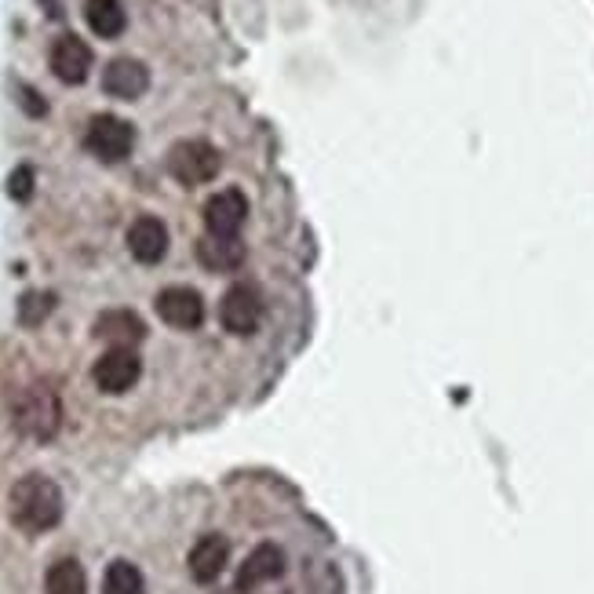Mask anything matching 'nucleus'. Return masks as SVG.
Masks as SVG:
<instances>
[{"label":"nucleus","mask_w":594,"mask_h":594,"mask_svg":"<svg viewBox=\"0 0 594 594\" xmlns=\"http://www.w3.org/2000/svg\"><path fill=\"white\" fill-rule=\"evenodd\" d=\"M142 376V358L136 347H110L91 365V379L102 394H128Z\"/></svg>","instance_id":"423d86ee"},{"label":"nucleus","mask_w":594,"mask_h":594,"mask_svg":"<svg viewBox=\"0 0 594 594\" xmlns=\"http://www.w3.org/2000/svg\"><path fill=\"white\" fill-rule=\"evenodd\" d=\"M227 562H230V544L219 533H208L190 547L187 570L197 584H216V580L222 576V570H227Z\"/></svg>","instance_id":"ddd939ff"},{"label":"nucleus","mask_w":594,"mask_h":594,"mask_svg":"<svg viewBox=\"0 0 594 594\" xmlns=\"http://www.w3.org/2000/svg\"><path fill=\"white\" fill-rule=\"evenodd\" d=\"M285 551L277 544H259L248 558L241 562V570H237V591H256L263 584H274V580L285 576Z\"/></svg>","instance_id":"9b49d317"},{"label":"nucleus","mask_w":594,"mask_h":594,"mask_svg":"<svg viewBox=\"0 0 594 594\" xmlns=\"http://www.w3.org/2000/svg\"><path fill=\"white\" fill-rule=\"evenodd\" d=\"M85 22L102 41H117L128 26V11L121 0H85Z\"/></svg>","instance_id":"dca6fc26"},{"label":"nucleus","mask_w":594,"mask_h":594,"mask_svg":"<svg viewBox=\"0 0 594 594\" xmlns=\"http://www.w3.org/2000/svg\"><path fill=\"white\" fill-rule=\"evenodd\" d=\"M16 102H19V107L30 113V117H44V113H48V99H44L37 88H30V85H19V88H16Z\"/></svg>","instance_id":"412c9836"},{"label":"nucleus","mask_w":594,"mask_h":594,"mask_svg":"<svg viewBox=\"0 0 594 594\" xmlns=\"http://www.w3.org/2000/svg\"><path fill=\"white\" fill-rule=\"evenodd\" d=\"M48 62H51V73H56L62 85H85L96 59H91V48L81 41V37L62 33V37H56V44H51Z\"/></svg>","instance_id":"6e6552de"},{"label":"nucleus","mask_w":594,"mask_h":594,"mask_svg":"<svg viewBox=\"0 0 594 594\" xmlns=\"http://www.w3.org/2000/svg\"><path fill=\"white\" fill-rule=\"evenodd\" d=\"M8 518L26 536L56 529L62 522V488L44 474H26L8 493Z\"/></svg>","instance_id":"f257e3e1"},{"label":"nucleus","mask_w":594,"mask_h":594,"mask_svg":"<svg viewBox=\"0 0 594 594\" xmlns=\"http://www.w3.org/2000/svg\"><path fill=\"white\" fill-rule=\"evenodd\" d=\"M96 339L110 343V347H136L147 339V325L136 310H102L96 318Z\"/></svg>","instance_id":"2eb2a0df"},{"label":"nucleus","mask_w":594,"mask_h":594,"mask_svg":"<svg viewBox=\"0 0 594 594\" xmlns=\"http://www.w3.org/2000/svg\"><path fill=\"white\" fill-rule=\"evenodd\" d=\"M219 321L230 336H253L263 325V296L256 285H230L219 303Z\"/></svg>","instance_id":"39448f33"},{"label":"nucleus","mask_w":594,"mask_h":594,"mask_svg":"<svg viewBox=\"0 0 594 594\" xmlns=\"http://www.w3.org/2000/svg\"><path fill=\"white\" fill-rule=\"evenodd\" d=\"M33 190H37V171H33V165H19V168L8 176V197H11V201L26 205V201L33 197Z\"/></svg>","instance_id":"aec40b11"},{"label":"nucleus","mask_w":594,"mask_h":594,"mask_svg":"<svg viewBox=\"0 0 594 594\" xmlns=\"http://www.w3.org/2000/svg\"><path fill=\"white\" fill-rule=\"evenodd\" d=\"M51 310H56V296H51V293H26L19 299V321L26 328H37Z\"/></svg>","instance_id":"6ab92c4d"},{"label":"nucleus","mask_w":594,"mask_h":594,"mask_svg":"<svg viewBox=\"0 0 594 594\" xmlns=\"http://www.w3.org/2000/svg\"><path fill=\"white\" fill-rule=\"evenodd\" d=\"M11 419H16V427L26 434V438L51 442L62 424L59 394L51 390L48 383H30V387H22L16 394V402H11Z\"/></svg>","instance_id":"f03ea898"},{"label":"nucleus","mask_w":594,"mask_h":594,"mask_svg":"<svg viewBox=\"0 0 594 594\" xmlns=\"http://www.w3.org/2000/svg\"><path fill=\"white\" fill-rule=\"evenodd\" d=\"M248 219V201L241 190H219L205 201V230L219 237H234Z\"/></svg>","instance_id":"9d476101"},{"label":"nucleus","mask_w":594,"mask_h":594,"mask_svg":"<svg viewBox=\"0 0 594 594\" xmlns=\"http://www.w3.org/2000/svg\"><path fill=\"white\" fill-rule=\"evenodd\" d=\"M248 256V248L241 237H219V234H205L201 241H197V259H201V267L205 270H212V274H230L237 270L245 263Z\"/></svg>","instance_id":"4468645a"},{"label":"nucleus","mask_w":594,"mask_h":594,"mask_svg":"<svg viewBox=\"0 0 594 594\" xmlns=\"http://www.w3.org/2000/svg\"><path fill=\"white\" fill-rule=\"evenodd\" d=\"M147 88H150V70H147V62H139V59L117 56L107 62V70H102V91L121 102L142 99Z\"/></svg>","instance_id":"1a4fd4ad"},{"label":"nucleus","mask_w":594,"mask_h":594,"mask_svg":"<svg viewBox=\"0 0 594 594\" xmlns=\"http://www.w3.org/2000/svg\"><path fill=\"white\" fill-rule=\"evenodd\" d=\"M102 594H147V580L131 562L117 558L110 562L107 576H102Z\"/></svg>","instance_id":"a211bd4d"},{"label":"nucleus","mask_w":594,"mask_h":594,"mask_svg":"<svg viewBox=\"0 0 594 594\" xmlns=\"http://www.w3.org/2000/svg\"><path fill=\"white\" fill-rule=\"evenodd\" d=\"M168 176L182 187H205L212 182L222 168V154L208 139H179L168 150Z\"/></svg>","instance_id":"7ed1b4c3"},{"label":"nucleus","mask_w":594,"mask_h":594,"mask_svg":"<svg viewBox=\"0 0 594 594\" xmlns=\"http://www.w3.org/2000/svg\"><path fill=\"white\" fill-rule=\"evenodd\" d=\"M128 253L142 267H154L168 256V227L157 216H139L128 227Z\"/></svg>","instance_id":"f8f14e48"},{"label":"nucleus","mask_w":594,"mask_h":594,"mask_svg":"<svg viewBox=\"0 0 594 594\" xmlns=\"http://www.w3.org/2000/svg\"><path fill=\"white\" fill-rule=\"evenodd\" d=\"M44 4H48L44 11H48L51 19H62V8H59V0H44Z\"/></svg>","instance_id":"4be33fe9"},{"label":"nucleus","mask_w":594,"mask_h":594,"mask_svg":"<svg viewBox=\"0 0 594 594\" xmlns=\"http://www.w3.org/2000/svg\"><path fill=\"white\" fill-rule=\"evenodd\" d=\"M44 594H88V576L77 558H59L51 562L44 573Z\"/></svg>","instance_id":"f3484780"},{"label":"nucleus","mask_w":594,"mask_h":594,"mask_svg":"<svg viewBox=\"0 0 594 594\" xmlns=\"http://www.w3.org/2000/svg\"><path fill=\"white\" fill-rule=\"evenodd\" d=\"M85 150L102 165H121L136 150V125L117 113H96L85 131Z\"/></svg>","instance_id":"20e7f679"},{"label":"nucleus","mask_w":594,"mask_h":594,"mask_svg":"<svg viewBox=\"0 0 594 594\" xmlns=\"http://www.w3.org/2000/svg\"><path fill=\"white\" fill-rule=\"evenodd\" d=\"M154 307H157V318L171 328H179V333H194V328H201L205 321V299L197 288H187V285L165 288Z\"/></svg>","instance_id":"0eeeda50"}]
</instances>
